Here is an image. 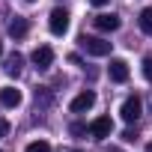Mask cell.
<instances>
[{"label": "cell", "mask_w": 152, "mask_h": 152, "mask_svg": "<svg viewBox=\"0 0 152 152\" xmlns=\"http://www.w3.org/2000/svg\"><path fill=\"white\" fill-rule=\"evenodd\" d=\"M110 152H122V149H110Z\"/></svg>", "instance_id": "21"}, {"label": "cell", "mask_w": 152, "mask_h": 152, "mask_svg": "<svg viewBox=\"0 0 152 152\" xmlns=\"http://www.w3.org/2000/svg\"><path fill=\"white\" fill-rule=\"evenodd\" d=\"M0 152H3V149H0Z\"/></svg>", "instance_id": "24"}, {"label": "cell", "mask_w": 152, "mask_h": 152, "mask_svg": "<svg viewBox=\"0 0 152 152\" xmlns=\"http://www.w3.org/2000/svg\"><path fill=\"white\" fill-rule=\"evenodd\" d=\"M143 78L152 84V57H146V60H143Z\"/></svg>", "instance_id": "14"}, {"label": "cell", "mask_w": 152, "mask_h": 152, "mask_svg": "<svg viewBox=\"0 0 152 152\" xmlns=\"http://www.w3.org/2000/svg\"><path fill=\"white\" fill-rule=\"evenodd\" d=\"M140 110H143V102H140V96H128L125 102H122V107H119V116L131 125V122H137L140 119Z\"/></svg>", "instance_id": "3"}, {"label": "cell", "mask_w": 152, "mask_h": 152, "mask_svg": "<svg viewBox=\"0 0 152 152\" xmlns=\"http://www.w3.org/2000/svg\"><path fill=\"white\" fill-rule=\"evenodd\" d=\"M75 152H81V149H75Z\"/></svg>", "instance_id": "23"}, {"label": "cell", "mask_w": 152, "mask_h": 152, "mask_svg": "<svg viewBox=\"0 0 152 152\" xmlns=\"http://www.w3.org/2000/svg\"><path fill=\"white\" fill-rule=\"evenodd\" d=\"M27 30H30L27 18H18V15H15V18L9 21V36H12V39H24V36H27Z\"/></svg>", "instance_id": "10"}, {"label": "cell", "mask_w": 152, "mask_h": 152, "mask_svg": "<svg viewBox=\"0 0 152 152\" xmlns=\"http://www.w3.org/2000/svg\"><path fill=\"white\" fill-rule=\"evenodd\" d=\"M93 24H96V30H102V33H116V30H119V15L102 12V15L93 18Z\"/></svg>", "instance_id": "6"}, {"label": "cell", "mask_w": 152, "mask_h": 152, "mask_svg": "<svg viewBox=\"0 0 152 152\" xmlns=\"http://www.w3.org/2000/svg\"><path fill=\"white\" fill-rule=\"evenodd\" d=\"M0 57H3V45H0Z\"/></svg>", "instance_id": "20"}, {"label": "cell", "mask_w": 152, "mask_h": 152, "mask_svg": "<svg viewBox=\"0 0 152 152\" xmlns=\"http://www.w3.org/2000/svg\"><path fill=\"white\" fill-rule=\"evenodd\" d=\"M27 3H33V0H27Z\"/></svg>", "instance_id": "22"}, {"label": "cell", "mask_w": 152, "mask_h": 152, "mask_svg": "<svg viewBox=\"0 0 152 152\" xmlns=\"http://www.w3.org/2000/svg\"><path fill=\"white\" fill-rule=\"evenodd\" d=\"M137 24H140V30H143L146 36H152V6L140 9V18H137Z\"/></svg>", "instance_id": "12"}, {"label": "cell", "mask_w": 152, "mask_h": 152, "mask_svg": "<svg viewBox=\"0 0 152 152\" xmlns=\"http://www.w3.org/2000/svg\"><path fill=\"white\" fill-rule=\"evenodd\" d=\"M6 134H9V122H6V119H0V137H6Z\"/></svg>", "instance_id": "17"}, {"label": "cell", "mask_w": 152, "mask_h": 152, "mask_svg": "<svg viewBox=\"0 0 152 152\" xmlns=\"http://www.w3.org/2000/svg\"><path fill=\"white\" fill-rule=\"evenodd\" d=\"M0 104H3V107H18L21 104V90L3 87V90H0Z\"/></svg>", "instance_id": "9"}, {"label": "cell", "mask_w": 152, "mask_h": 152, "mask_svg": "<svg viewBox=\"0 0 152 152\" xmlns=\"http://www.w3.org/2000/svg\"><path fill=\"white\" fill-rule=\"evenodd\" d=\"M107 75H110L113 84H125V81H128V63H125V60H110Z\"/></svg>", "instance_id": "8"}, {"label": "cell", "mask_w": 152, "mask_h": 152, "mask_svg": "<svg viewBox=\"0 0 152 152\" xmlns=\"http://www.w3.org/2000/svg\"><path fill=\"white\" fill-rule=\"evenodd\" d=\"M24 152H51V143L48 140H33V143H27Z\"/></svg>", "instance_id": "13"}, {"label": "cell", "mask_w": 152, "mask_h": 152, "mask_svg": "<svg viewBox=\"0 0 152 152\" xmlns=\"http://www.w3.org/2000/svg\"><path fill=\"white\" fill-rule=\"evenodd\" d=\"M146 152H152V140H149V146H146Z\"/></svg>", "instance_id": "19"}, {"label": "cell", "mask_w": 152, "mask_h": 152, "mask_svg": "<svg viewBox=\"0 0 152 152\" xmlns=\"http://www.w3.org/2000/svg\"><path fill=\"white\" fill-rule=\"evenodd\" d=\"M78 42H81V48H84L90 57H107V54H110V42H104V39H99V36H87V33H84Z\"/></svg>", "instance_id": "1"}, {"label": "cell", "mask_w": 152, "mask_h": 152, "mask_svg": "<svg viewBox=\"0 0 152 152\" xmlns=\"http://www.w3.org/2000/svg\"><path fill=\"white\" fill-rule=\"evenodd\" d=\"M48 30H51L54 36H63V33L69 30V12H66L63 6L51 9V15H48Z\"/></svg>", "instance_id": "2"}, {"label": "cell", "mask_w": 152, "mask_h": 152, "mask_svg": "<svg viewBox=\"0 0 152 152\" xmlns=\"http://www.w3.org/2000/svg\"><path fill=\"white\" fill-rule=\"evenodd\" d=\"M93 6H104V3H110V0H90Z\"/></svg>", "instance_id": "18"}, {"label": "cell", "mask_w": 152, "mask_h": 152, "mask_svg": "<svg viewBox=\"0 0 152 152\" xmlns=\"http://www.w3.org/2000/svg\"><path fill=\"white\" fill-rule=\"evenodd\" d=\"M110 131H113L110 116H96V119L90 122V134H93V140H104V137H110Z\"/></svg>", "instance_id": "4"}, {"label": "cell", "mask_w": 152, "mask_h": 152, "mask_svg": "<svg viewBox=\"0 0 152 152\" xmlns=\"http://www.w3.org/2000/svg\"><path fill=\"white\" fill-rule=\"evenodd\" d=\"M30 60H33L36 69H51V63H54V48H51V45H39V48L30 54Z\"/></svg>", "instance_id": "7"}, {"label": "cell", "mask_w": 152, "mask_h": 152, "mask_svg": "<svg viewBox=\"0 0 152 152\" xmlns=\"http://www.w3.org/2000/svg\"><path fill=\"white\" fill-rule=\"evenodd\" d=\"M21 66H24V57L21 54H12V57H6V75H12V78H18L21 75Z\"/></svg>", "instance_id": "11"}, {"label": "cell", "mask_w": 152, "mask_h": 152, "mask_svg": "<svg viewBox=\"0 0 152 152\" xmlns=\"http://www.w3.org/2000/svg\"><path fill=\"white\" fill-rule=\"evenodd\" d=\"M87 131H90V128H87L84 122H75V125H72V134H75V137H81V134H87Z\"/></svg>", "instance_id": "15"}, {"label": "cell", "mask_w": 152, "mask_h": 152, "mask_svg": "<svg viewBox=\"0 0 152 152\" xmlns=\"http://www.w3.org/2000/svg\"><path fill=\"white\" fill-rule=\"evenodd\" d=\"M93 104H96V93L93 90H84V93H78V96L72 99L69 107H72V113H87Z\"/></svg>", "instance_id": "5"}, {"label": "cell", "mask_w": 152, "mask_h": 152, "mask_svg": "<svg viewBox=\"0 0 152 152\" xmlns=\"http://www.w3.org/2000/svg\"><path fill=\"white\" fill-rule=\"evenodd\" d=\"M134 137H137L134 128H125V131H122V140H125V143H134Z\"/></svg>", "instance_id": "16"}]
</instances>
